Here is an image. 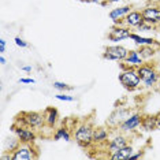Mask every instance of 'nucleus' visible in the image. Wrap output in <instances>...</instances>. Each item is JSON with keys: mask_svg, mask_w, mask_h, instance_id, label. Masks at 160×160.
Listing matches in <instances>:
<instances>
[{"mask_svg": "<svg viewBox=\"0 0 160 160\" xmlns=\"http://www.w3.org/2000/svg\"><path fill=\"white\" fill-rule=\"evenodd\" d=\"M75 138H77V142L82 147H86V145L90 144V141L93 140V133L90 130L89 126L82 125L78 127L77 133H75Z\"/></svg>", "mask_w": 160, "mask_h": 160, "instance_id": "obj_1", "label": "nucleus"}, {"mask_svg": "<svg viewBox=\"0 0 160 160\" xmlns=\"http://www.w3.org/2000/svg\"><path fill=\"white\" fill-rule=\"evenodd\" d=\"M119 79H121V82L126 88H136L138 83H140L141 78H140V75H138V72L130 70V71L123 72L121 77H119Z\"/></svg>", "mask_w": 160, "mask_h": 160, "instance_id": "obj_2", "label": "nucleus"}, {"mask_svg": "<svg viewBox=\"0 0 160 160\" xmlns=\"http://www.w3.org/2000/svg\"><path fill=\"white\" fill-rule=\"evenodd\" d=\"M127 56V51L123 47H108L105 51V59L111 60H118V59H125Z\"/></svg>", "mask_w": 160, "mask_h": 160, "instance_id": "obj_3", "label": "nucleus"}, {"mask_svg": "<svg viewBox=\"0 0 160 160\" xmlns=\"http://www.w3.org/2000/svg\"><path fill=\"white\" fill-rule=\"evenodd\" d=\"M138 75H140L141 81H144L147 85H152L156 79V72L151 67H140Z\"/></svg>", "mask_w": 160, "mask_h": 160, "instance_id": "obj_4", "label": "nucleus"}, {"mask_svg": "<svg viewBox=\"0 0 160 160\" xmlns=\"http://www.w3.org/2000/svg\"><path fill=\"white\" fill-rule=\"evenodd\" d=\"M23 121L28 123L29 126H40L42 123V116L37 114V112H26V114L23 115Z\"/></svg>", "mask_w": 160, "mask_h": 160, "instance_id": "obj_5", "label": "nucleus"}, {"mask_svg": "<svg viewBox=\"0 0 160 160\" xmlns=\"http://www.w3.org/2000/svg\"><path fill=\"white\" fill-rule=\"evenodd\" d=\"M144 21L147 22H159L160 21V10L156 8H145L142 11Z\"/></svg>", "mask_w": 160, "mask_h": 160, "instance_id": "obj_6", "label": "nucleus"}, {"mask_svg": "<svg viewBox=\"0 0 160 160\" xmlns=\"http://www.w3.org/2000/svg\"><path fill=\"white\" fill-rule=\"evenodd\" d=\"M126 22L132 25V26H140V25L144 23V17L140 12H130L126 17Z\"/></svg>", "mask_w": 160, "mask_h": 160, "instance_id": "obj_7", "label": "nucleus"}, {"mask_svg": "<svg viewBox=\"0 0 160 160\" xmlns=\"http://www.w3.org/2000/svg\"><path fill=\"white\" fill-rule=\"evenodd\" d=\"M133 153V149L132 147H123L122 149H119L118 152H115L112 155V159L114 160H123V159H130Z\"/></svg>", "mask_w": 160, "mask_h": 160, "instance_id": "obj_8", "label": "nucleus"}, {"mask_svg": "<svg viewBox=\"0 0 160 160\" xmlns=\"http://www.w3.org/2000/svg\"><path fill=\"white\" fill-rule=\"evenodd\" d=\"M32 158H33V156H32L29 148H19L12 156L14 160H30Z\"/></svg>", "mask_w": 160, "mask_h": 160, "instance_id": "obj_9", "label": "nucleus"}, {"mask_svg": "<svg viewBox=\"0 0 160 160\" xmlns=\"http://www.w3.org/2000/svg\"><path fill=\"white\" fill-rule=\"evenodd\" d=\"M140 122H141L140 115H134V116L129 118L125 123H123V125H122V129H123V130H132V129H134V127H137L138 125H140Z\"/></svg>", "mask_w": 160, "mask_h": 160, "instance_id": "obj_10", "label": "nucleus"}, {"mask_svg": "<svg viewBox=\"0 0 160 160\" xmlns=\"http://www.w3.org/2000/svg\"><path fill=\"white\" fill-rule=\"evenodd\" d=\"M126 37H130V33L126 29H114L110 34V38L114 40V41H118V40H122Z\"/></svg>", "mask_w": 160, "mask_h": 160, "instance_id": "obj_11", "label": "nucleus"}, {"mask_svg": "<svg viewBox=\"0 0 160 160\" xmlns=\"http://www.w3.org/2000/svg\"><path fill=\"white\" fill-rule=\"evenodd\" d=\"M123 147H126V140L123 137H116L110 144V149H111V152H114V153L118 152L119 149H122Z\"/></svg>", "mask_w": 160, "mask_h": 160, "instance_id": "obj_12", "label": "nucleus"}, {"mask_svg": "<svg viewBox=\"0 0 160 160\" xmlns=\"http://www.w3.org/2000/svg\"><path fill=\"white\" fill-rule=\"evenodd\" d=\"M15 132L18 134V137L21 138L22 141H33L34 140V134L32 133V132H29V130L26 129H15Z\"/></svg>", "mask_w": 160, "mask_h": 160, "instance_id": "obj_13", "label": "nucleus"}, {"mask_svg": "<svg viewBox=\"0 0 160 160\" xmlns=\"http://www.w3.org/2000/svg\"><path fill=\"white\" fill-rule=\"evenodd\" d=\"M56 116H58V112H56L55 108H48V110H47L45 119H47V122H48V125L52 126L53 123L56 122Z\"/></svg>", "mask_w": 160, "mask_h": 160, "instance_id": "obj_14", "label": "nucleus"}, {"mask_svg": "<svg viewBox=\"0 0 160 160\" xmlns=\"http://www.w3.org/2000/svg\"><path fill=\"white\" fill-rule=\"evenodd\" d=\"M130 38H133L137 44H153L152 38H144V37H138L136 34H130Z\"/></svg>", "mask_w": 160, "mask_h": 160, "instance_id": "obj_15", "label": "nucleus"}, {"mask_svg": "<svg viewBox=\"0 0 160 160\" xmlns=\"http://www.w3.org/2000/svg\"><path fill=\"white\" fill-rule=\"evenodd\" d=\"M107 137V132L103 129H97L96 132L93 133V140L94 141H100V140H104V138Z\"/></svg>", "mask_w": 160, "mask_h": 160, "instance_id": "obj_16", "label": "nucleus"}, {"mask_svg": "<svg viewBox=\"0 0 160 160\" xmlns=\"http://www.w3.org/2000/svg\"><path fill=\"white\" fill-rule=\"evenodd\" d=\"M129 7H122V8H118V10H114V11L111 12V18L112 19H116L118 17H121V15H123L125 12H127L129 11Z\"/></svg>", "mask_w": 160, "mask_h": 160, "instance_id": "obj_17", "label": "nucleus"}, {"mask_svg": "<svg viewBox=\"0 0 160 160\" xmlns=\"http://www.w3.org/2000/svg\"><path fill=\"white\" fill-rule=\"evenodd\" d=\"M156 126V118H151V116H149V118H147L144 121V127L147 130H151V129H153V127Z\"/></svg>", "mask_w": 160, "mask_h": 160, "instance_id": "obj_18", "label": "nucleus"}, {"mask_svg": "<svg viewBox=\"0 0 160 160\" xmlns=\"http://www.w3.org/2000/svg\"><path fill=\"white\" fill-rule=\"evenodd\" d=\"M127 60H129V63H141V59L138 58L137 52H130L129 58H127Z\"/></svg>", "mask_w": 160, "mask_h": 160, "instance_id": "obj_19", "label": "nucleus"}, {"mask_svg": "<svg viewBox=\"0 0 160 160\" xmlns=\"http://www.w3.org/2000/svg\"><path fill=\"white\" fill-rule=\"evenodd\" d=\"M60 137H63V138H64V140H66V141H68V138H70V137H68V133H67V132H66V130H64V129H60L59 132L56 133V136H55V140H59Z\"/></svg>", "mask_w": 160, "mask_h": 160, "instance_id": "obj_20", "label": "nucleus"}, {"mask_svg": "<svg viewBox=\"0 0 160 160\" xmlns=\"http://www.w3.org/2000/svg\"><path fill=\"white\" fill-rule=\"evenodd\" d=\"M53 86L58 89H71V86H67L66 83H60V82H55L53 83Z\"/></svg>", "mask_w": 160, "mask_h": 160, "instance_id": "obj_21", "label": "nucleus"}, {"mask_svg": "<svg viewBox=\"0 0 160 160\" xmlns=\"http://www.w3.org/2000/svg\"><path fill=\"white\" fill-rule=\"evenodd\" d=\"M142 55L144 56H151V55H153V51H152V49H149V48H144L142 49Z\"/></svg>", "mask_w": 160, "mask_h": 160, "instance_id": "obj_22", "label": "nucleus"}, {"mask_svg": "<svg viewBox=\"0 0 160 160\" xmlns=\"http://www.w3.org/2000/svg\"><path fill=\"white\" fill-rule=\"evenodd\" d=\"M58 99H60V100H67V101H72V97L70 96H63V94H58Z\"/></svg>", "mask_w": 160, "mask_h": 160, "instance_id": "obj_23", "label": "nucleus"}, {"mask_svg": "<svg viewBox=\"0 0 160 160\" xmlns=\"http://www.w3.org/2000/svg\"><path fill=\"white\" fill-rule=\"evenodd\" d=\"M15 42H17V45H19V47H26V45H28L26 42L22 41V40H21L19 37H17V38H15Z\"/></svg>", "mask_w": 160, "mask_h": 160, "instance_id": "obj_24", "label": "nucleus"}, {"mask_svg": "<svg viewBox=\"0 0 160 160\" xmlns=\"http://www.w3.org/2000/svg\"><path fill=\"white\" fill-rule=\"evenodd\" d=\"M4 48H6V41L4 40H0V51L4 52Z\"/></svg>", "mask_w": 160, "mask_h": 160, "instance_id": "obj_25", "label": "nucleus"}, {"mask_svg": "<svg viewBox=\"0 0 160 160\" xmlns=\"http://www.w3.org/2000/svg\"><path fill=\"white\" fill-rule=\"evenodd\" d=\"M21 82H23V83H33L34 81L33 79H29V78H22V79H19Z\"/></svg>", "mask_w": 160, "mask_h": 160, "instance_id": "obj_26", "label": "nucleus"}, {"mask_svg": "<svg viewBox=\"0 0 160 160\" xmlns=\"http://www.w3.org/2000/svg\"><path fill=\"white\" fill-rule=\"evenodd\" d=\"M156 125L160 126V114H159L158 116H156Z\"/></svg>", "mask_w": 160, "mask_h": 160, "instance_id": "obj_27", "label": "nucleus"}, {"mask_svg": "<svg viewBox=\"0 0 160 160\" xmlns=\"http://www.w3.org/2000/svg\"><path fill=\"white\" fill-rule=\"evenodd\" d=\"M23 70H25V71H30L32 68H30V67H23Z\"/></svg>", "mask_w": 160, "mask_h": 160, "instance_id": "obj_28", "label": "nucleus"}, {"mask_svg": "<svg viewBox=\"0 0 160 160\" xmlns=\"http://www.w3.org/2000/svg\"><path fill=\"white\" fill-rule=\"evenodd\" d=\"M110 2H119V0H110Z\"/></svg>", "mask_w": 160, "mask_h": 160, "instance_id": "obj_29", "label": "nucleus"}, {"mask_svg": "<svg viewBox=\"0 0 160 160\" xmlns=\"http://www.w3.org/2000/svg\"><path fill=\"white\" fill-rule=\"evenodd\" d=\"M94 2H96V0H94Z\"/></svg>", "mask_w": 160, "mask_h": 160, "instance_id": "obj_30", "label": "nucleus"}]
</instances>
